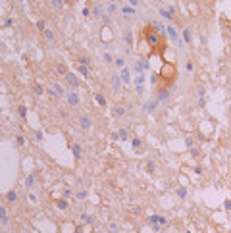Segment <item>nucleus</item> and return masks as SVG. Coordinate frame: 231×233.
<instances>
[{
	"label": "nucleus",
	"mask_w": 231,
	"mask_h": 233,
	"mask_svg": "<svg viewBox=\"0 0 231 233\" xmlns=\"http://www.w3.org/2000/svg\"><path fill=\"white\" fill-rule=\"evenodd\" d=\"M143 37L147 41V45L150 46V54H164V48H166V41H164V35H160L152 25H147L143 31Z\"/></svg>",
	"instance_id": "nucleus-1"
},
{
	"label": "nucleus",
	"mask_w": 231,
	"mask_h": 233,
	"mask_svg": "<svg viewBox=\"0 0 231 233\" xmlns=\"http://www.w3.org/2000/svg\"><path fill=\"white\" fill-rule=\"evenodd\" d=\"M175 77H177V68H175V65H173V64H164V68H162V71H160V79H164L166 89L173 91L171 87H173Z\"/></svg>",
	"instance_id": "nucleus-2"
},
{
	"label": "nucleus",
	"mask_w": 231,
	"mask_h": 233,
	"mask_svg": "<svg viewBox=\"0 0 231 233\" xmlns=\"http://www.w3.org/2000/svg\"><path fill=\"white\" fill-rule=\"evenodd\" d=\"M133 71H135L137 75H139V73H147V71H150L148 58H147V56H141L139 60H135V64H133Z\"/></svg>",
	"instance_id": "nucleus-3"
},
{
	"label": "nucleus",
	"mask_w": 231,
	"mask_h": 233,
	"mask_svg": "<svg viewBox=\"0 0 231 233\" xmlns=\"http://www.w3.org/2000/svg\"><path fill=\"white\" fill-rule=\"evenodd\" d=\"M166 33H168V37H170V41H171V42H173V45H175L177 48H181V46H183V39L179 37L177 29L173 27L171 23H170V25H166Z\"/></svg>",
	"instance_id": "nucleus-4"
},
{
	"label": "nucleus",
	"mask_w": 231,
	"mask_h": 233,
	"mask_svg": "<svg viewBox=\"0 0 231 233\" xmlns=\"http://www.w3.org/2000/svg\"><path fill=\"white\" fill-rule=\"evenodd\" d=\"M66 104L69 106V108H77L79 104H81V94H79L77 91H68V94H66Z\"/></svg>",
	"instance_id": "nucleus-5"
},
{
	"label": "nucleus",
	"mask_w": 231,
	"mask_h": 233,
	"mask_svg": "<svg viewBox=\"0 0 231 233\" xmlns=\"http://www.w3.org/2000/svg\"><path fill=\"white\" fill-rule=\"evenodd\" d=\"M171 93H173V91H170V89H166V87H164V89H158V91L154 93V98H156L160 104H164V102H170Z\"/></svg>",
	"instance_id": "nucleus-6"
},
{
	"label": "nucleus",
	"mask_w": 231,
	"mask_h": 233,
	"mask_svg": "<svg viewBox=\"0 0 231 233\" xmlns=\"http://www.w3.org/2000/svg\"><path fill=\"white\" fill-rule=\"evenodd\" d=\"M66 81H68V85H69L73 91H77L79 87H81V81H79V77L73 73V71H68V73H66Z\"/></svg>",
	"instance_id": "nucleus-7"
},
{
	"label": "nucleus",
	"mask_w": 231,
	"mask_h": 233,
	"mask_svg": "<svg viewBox=\"0 0 231 233\" xmlns=\"http://www.w3.org/2000/svg\"><path fill=\"white\" fill-rule=\"evenodd\" d=\"M158 14H160L164 19H168V21L175 19V8H173V6H170V8H158Z\"/></svg>",
	"instance_id": "nucleus-8"
},
{
	"label": "nucleus",
	"mask_w": 231,
	"mask_h": 233,
	"mask_svg": "<svg viewBox=\"0 0 231 233\" xmlns=\"http://www.w3.org/2000/svg\"><path fill=\"white\" fill-rule=\"evenodd\" d=\"M77 123H79V127H81L83 131H89V129L92 127V120H91V118H89L87 114L79 116V118H77Z\"/></svg>",
	"instance_id": "nucleus-9"
},
{
	"label": "nucleus",
	"mask_w": 231,
	"mask_h": 233,
	"mask_svg": "<svg viewBox=\"0 0 231 233\" xmlns=\"http://www.w3.org/2000/svg\"><path fill=\"white\" fill-rule=\"evenodd\" d=\"M121 85H123V81H121L119 73H118V71H114V73L110 75V87H112V91H119Z\"/></svg>",
	"instance_id": "nucleus-10"
},
{
	"label": "nucleus",
	"mask_w": 231,
	"mask_h": 233,
	"mask_svg": "<svg viewBox=\"0 0 231 233\" xmlns=\"http://www.w3.org/2000/svg\"><path fill=\"white\" fill-rule=\"evenodd\" d=\"M131 83L135 85V93H137V94H143V93H144V87H143V83H144V73H139Z\"/></svg>",
	"instance_id": "nucleus-11"
},
{
	"label": "nucleus",
	"mask_w": 231,
	"mask_h": 233,
	"mask_svg": "<svg viewBox=\"0 0 231 233\" xmlns=\"http://www.w3.org/2000/svg\"><path fill=\"white\" fill-rule=\"evenodd\" d=\"M91 14H92L95 19H102V16L106 14V8L102 4H95V8H91Z\"/></svg>",
	"instance_id": "nucleus-12"
},
{
	"label": "nucleus",
	"mask_w": 231,
	"mask_h": 233,
	"mask_svg": "<svg viewBox=\"0 0 231 233\" xmlns=\"http://www.w3.org/2000/svg\"><path fill=\"white\" fill-rule=\"evenodd\" d=\"M118 73H119V77H121V81H123L125 85H129V83L133 81V79H131V69H129L127 65H125V68H121V69L118 71Z\"/></svg>",
	"instance_id": "nucleus-13"
},
{
	"label": "nucleus",
	"mask_w": 231,
	"mask_h": 233,
	"mask_svg": "<svg viewBox=\"0 0 231 233\" xmlns=\"http://www.w3.org/2000/svg\"><path fill=\"white\" fill-rule=\"evenodd\" d=\"M119 14H121V16H123V18H135V14H137V10L133 8V6H121V8H119Z\"/></svg>",
	"instance_id": "nucleus-14"
},
{
	"label": "nucleus",
	"mask_w": 231,
	"mask_h": 233,
	"mask_svg": "<svg viewBox=\"0 0 231 233\" xmlns=\"http://www.w3.org/2000/svg\"><path fill=\"white\" fill-rule=\"evenodd\" d=\"M158 106H160V102H158L156 98H152V100H148V102L143 104V112H154Z\"/></svg>",
	"instance_id": "nucleus-15"
},
{
	"label": "nucleus",
	"mask_w": 231,
	"mask_h": 233,
	"mask_svg": "<svg viewBox=\"0 0 231 233\" xmlns=\"http://www.w3.org/2000/svg\"><path fill=\"white\" fill-rule=\"evenodd\" d=\"M118 139L119 141H131V131L129 129H125V127H121V129H118Z\"/></svg>",
	"instance_id": "nucleus-16"
},
{
	"label": "nucleus",
	"mask_w": 231,
	"mask_h": 233,
	"mask_svg": "<svg viewBox=\"0 0 231 233\" xmlns=\"http://www.w3.org/2000/svg\"><path fill=\"white\" fill-rule=\"evenodd\" d=\"M71 152H73V158L79 160V158L83 156V147L79 143H73V144H71Z\"/></svg>",
	"instance_id": "nucleus-17"
},
{
	"label": "nucleus",
	"mask_w": 231,
	"mask_h": 233,
	"mask_svg": "<svg viewBox=\"0 0 231 233\" xmlns=\"http://www.w3.org/2000/svg\"><path fill=\"white\" fill-rule=\"evenodd\" d=\"M125 112H127V108H125V106H116L112 114H114V118H116V120H121V118L125 116Z\"/></svg>",
	"instance_id": "nucleus-18"
},
{
	"label": "nucleus",
	"mask_w": 231,
	"mask_h": 233,
	"mask_svg": "<svg viewBox=\"0 0 231 233\" xmlns=\"http://www.w3.org/2000/svg\"><path fill=\"white\" fill-rule=\"evenodd\" d=\"M118 12H119L118 4H116V2H108V6H106V14H108V16H116Z\"/></svg>",
	"instance_id": "nucleus-19"
},
{
	"label": "nucleus",
	"mask_w": 231,
	"mask_h": 233,
	"mask_svg": "<svg viewBox=\"0 0 231 233\" xmlns=\"http://www.w3.org/2000/svg\"><path fill=\"white\" fill-rule=\"evenodd\" d=\"M56 208H58V210H64V212H66V210H69L68 199H64V196H62V199H58V200H56Z\"/></svg>",
	"instance_id": "nucleus-20"
},
{
	"label": "nucleus",
	"mask_w": 231,
	"mask_h": 233,
	"mask_svg": "<svg viewBox=\"0 0 231 233\" xmlns=\"http://www.w3.org/2000/svg\"><path fill=\"white\" fill-rule=\"evenodd\" d=\"M0 222H2V225L10 223V220H8V208H6V206H0Z\"/></svg>",
	"instance_id": "nucleus-21"
},
{
	"label": "nucleus",
	"mask_w": 231,
	"mask_h": 233,
	"mask_svg": "<svg viewBox=\"0 0 231 233\" xmlns=\"http://www.w3.org/2000/svg\"><path fill=\"white\" fill-rule=\"evenodd\" d=\"M131 147L135 152H141L143 150V141L139 139V137H131Z\"/></svg>",
	"instance_id": "nucleus-22"
},
{
	"label": "nucleus",
	"mask_w": 231,
	"mask_h": 233,
	"mask_svg": "<svg viewBox=\"0 0 231 233\" xmlns=\"http://www.w3.org/2000/svg\"><path fill=\"white\" fill-rule=\"evenodd\" d=\"M150 25H152L160 35H166V23H164V21H152Z\"/></svg>",
	"instance_id": "nucleus-23"
},
{
	"label": "nucleus",
	"mask_w": 231,
	"mask_h": 233,
	"mask_svg": "<svg viewBox=\"0 0 231 233\" xmlns=\"http://www.w3.org/2000/svg\"><path fill=\"white\" fill-rule=\"evenodd\" d=\"M6 200H8L10 204H14V202L18 200V191H16V189H10V191L6 193Z\"/></svg>",
	"instance_id": "nucleus-24"
},
{
	"label": "nucleus",
	"mask_w": 231,
	"mask_h": 233,
	"mask_svg": "<svg viewBox=\"0 0 231 233\" xmlns=\"http://www.w3.org/2000/svg\"><path fill=\"white\" fill-rule=\"evenodd\" d=\"M42 37H45L48 42H54V41H56V37H54V31H52V29H48V27L45 29V31H42Z\"/></svg>",
	"instance_id": "nucleus-25"
},
{
	"label": "nucleus",
	"mask_w": 231,
	"mask_h": 233,
	"mask_svg": "<svg viewBox=\"0 0 231 233\" xmlns=\"http://www.w3.org/2000/svg\"><path fill=\"white\" fill-rule=\"evenodd\" d=\"M52 87H54V91H56L58 94H60V97H62V98H64V97H66V94H68V91H66V87H64L62 83H54Z\"/></svg>",
	"instance_id": "nucleus-26"
},
{
	"label": "nucleus",
	"mask_w": 231,
	"mask_h": 233,
	"mask_svg": "<svg viewBox=\"0 0 231 233\" xmlns=\"http://www.w3.org/2000/svg\"><path fill=\"white\" fill-rule=\"evenodd\" d=\"M31 91H33L35 97H42V94H45V89H42V85H39V83H33Z\"/></svg>",
	"instance_id": "nucleus-27"
},
{
	"label": "nucleus",
	"mask_w": 231,
	"mask_h": 233,
	"mask_svg": "<svg viewBox=\"0 0 231 233\" xmlns=\"http://www.w3.org/2000/svg\"><path fill=\"white\" fill-rule=\"evenodd\" d=\"M95 100H96V104H98V106H102V108H104V106H108L106 97H104V94H100V93H96V94H95Z\"/></svg>",
	"instance_id": "nucleus-28"
},
{
	"label": "nucleus",
	"mask_w": 231,
	"mask_h": 233,
	"mask_svg": "<svg viewBox=\"0 0 231 233\" xmlns=\"http://www.w3.org/2000/svg\"><path fill=\"white\" fill-rule=\"evenodd\" d=\"M183 41L187 42V45H191V42H193V33H191V29H189V27H185V29H183Z\"/></svg>",
	"instance_id": "nucleus-29"
},
{
	"label": "nucleus",
	"mask_w": 231,
	"mask_h": 233,
	"mask_svg": "<svg viewBox=\"0 0 231 233\" xmlns=\"http://www.w3.org/2000/svg\"><path fill=\"white\" fill-rule=\"evenodd\" d=\"M68 71H69V69H68V65H66V64H58V65H56V73H58V75L66 77Z\"/></svg>",
	"instance_id": "nucleus-30"
},
{
	"label": "nucleus",
	"mask_w": 231,
	"mask_h": 233,
	"mask_svg": "<svg viewBox=\"0 0 231 233\" xmlns=\"http://www.w3.org/2000/svg\"><path fill=\"white\" fill-rule=\"evenodd\" d=\"M77 71H79V75H83V77H89V75H91L89 65H81V64H77Z\"/></svg>",
	"instance_id": "nucleus-31"
},
{
	"label": "nucleus",
	"mask_w": 231,
	"mask_h": 233,
	"mask_svg": "<svg viewBox=\"0 0 231 233\" xmlns=\"http://www.w3.org/2000/svg\"><path fill=\"white\" fill-rule=\"evenodd\" d=\"M175 195H177L181 200H185L187 195H189V191H187V187H177V189H175Z\"/></svg>",
	"instance_id": "nucleus-32"
},
{
	"label": "nucleus",
	"mask_w": 231,
	"mask_h": 233,
	"mask_svg": "<svg viewBox=\"0 0 231 233\" xmlns=\"http://www.w3.org/2000/svg\"><path fill=\"white\" fill-rule=\"evenodd\" d=\"M114 65H116L118 69L125 68V56H116V60H114Z\"/></svg>",
	"instance_id": "nucleus-33"
},
{
	"label": "nucleus",
	"mask_w": 231,
	"mask_h": 233,
	"mask_svg": "<svg viewBox=\"0 0 231 233\" xmlns=\"http://www.w3.org/2000/svg\"><path fill=\"white\" fill-rule=\"evenodd\" d=\"M35 183H37V176H35V173H31V176L25 179V187L31 189V187H35Z\"/></svg>",
	"instance_id": "nucleus-34"
},
{
	"label": "nucleus",
	"mask_w": 231,
	"mask_h": 233,
	"mask_svg": "<svg viewBox=\"0 0 231 233\" xmlns=\"http://www.w3.org/2000/svg\"><path fill=\"white\" fill-rule=\"evenodd\" d=\"M50 4H52V10H56V12L64 10V0H50Z\"/></svg>",
	"instance_id": "nucleus-35"
},
{
	"label": "nucleus",
	"mask_w": 231,
	"mask_h": 233,
	"mask_svg": "<svg viewBox=\"0 0 231 233\" xmlns=\"http://www.w3.org/2000/svg\"><path fill=\"white\" fill-rule=\"evenodd\" d=\"M194 94H197V98L206 97V87H204V85H197V89H194Z\"/></svg>",
	"instance_id": "nucleus-36"
},
{
	"label": "nucleus",
	"mask_w": 231,
	"mask_h": 233,
	"mask_svg": "<svg viewBox=\"0 0 231 233\" xmlns=\"http://www.w3.org/2000/svg\"><path fill=\"white\" fill-rule=\"evenodd\" d=\"M123 41H125L127 46H133V33L131 31H125L123 33Z\"/></svg>",
	"instance_id": "nucleus-37"
},
{
	"label": "nucleus",
	"mask_w": 231,
	"mask_h": 233,
	"mask_svg": "<svg viewBox=\"0 0 231 233\" xmlns=\"http://www.w3.org/2000/svg\"><path fill=\"white\" fill-rule=\"evenodd\" d=\"M102 60H104L108 65H112V64H114V60H116V56H114V54H110V52H104V54H102Z\"/></svg>",
	"instance_id": "nucleus-38"
},
{
	"label": "nucleus",
	"mask_w": 231,
	"mask_h": 233,
	"mask_svg": "<svg viewBox=\"0 0 231 233\" xmlns=\"http://www.w3.org/2000/svg\"><path fill=\"white\" fill-rule=\"evenodd\" d=\"M75 196H77L79 200H85L87 196H89V191H87V189H79V191L75 193Z\"/></svg>",
	"instance_id": "nucleus-39"
},
{
	"label": "nucleus",
	"mask_w": 231,
	"mask_h": 233,
	"mask_svg": "<svg viewBox=\"0 0 231 233\" xmlns=\"http://www.w3.org/2000/svg\"><path fill=\"white\" fill-rule=\"evenodd\" d=\"M77 64H81V65H91V58H89V56H79V58H77Z\"/></svg>",
	"instance_id": "nucleus-40"
},
{
	"label": "nucleus",
	"mask_w": 231,
	"mask_h": 233,
	"mask_svg": "<svg viewBox=\"0 0 231 233\" xmlns=\"http://www.w3.org/2000/svg\"><path fill=\"white\" fill-rule=\"evenodd\" d=\"M185 69L189 71V73H193V71H194V64H193L191 58H187V60H185Z\"/></svg>",
	"instance_id": "nucleus-41"
},
{
	"label": "nucleus",
	"mask_w": 231,
	"mask_h": 233,
	"mask_svg": "<svg viewBox=\"0 0 231 233\" xmlns=\"http://www.w3.org/2000/svg\"><path fill=\"white\" fill-rule=\"evenodd\" d=\"M158 223H160L162 227H168V225H170V222H168V218H166V216H160V214H158Z\"/></svg>",
	"instance_id": "nucleus-42"
},
{
	"label": "nucleus",
	"mask_w": 231,
	"mask_h": 233,
	"mask_svg": "<svg viewBox=\"0 0 231 233\" xmlns=\"http://www.w3.org/2000/svg\"><path fill=\"white\" fill-rule=\"evenodd\" d=\"M189 152H191V156H193V158H198V156L202 154V150H200L198 147H193V148H189Z\"/></svg>",
	"instance_id": "nucleus-43"
},
{
	"label": "nucleus",
	"mask_w": 231,
	"mask_h": 233,
	"mask_svg": "<svg viewBox=\"0 0 231 233\" xmlns=\"http://www.w3.org/2000/svg\"><path fill=\"white\" fill-rule=\"evenodd\" d=\"M108 229H110L112 233H119V225L116 222H110V225H108Z\"/></svg>",
	"instance_id": "nucleus-44"
},
{
	"label": "nucleus",
	"mask_w": 231,
	"mask_h": 233,
	"mask_svg": "<svg viewBox=\"0 0 231 233\" xmlns=\"http://www.w3.org/2000/svg\"><path fill=\"white\" fill-rule=\"evenodd\" d=\"M185 147L187 148H193L194 147V139H193V137H187V139H185Z\"/></svg>",
	"instance_id": "nucleus-45"
},
{
	"label": "nucleus",
	"mask_w": 231,
	"mask_h": 233,
	"mask_svg": "<svg viewBox=\"0 0 231 233\" xmlns=\"http://www.w3.org/2000/svg\"><path fill=\"white\" fill-rule=\"evenodd\" d=\"M16 144H18V147H23V144H25L23 135H18V137H16Z\"/></svg>",
	"instance_id": "nucleus-46"
},
{
	"label": "nucleus",
	"mask_w": 231,
	"mask_h": 233,
	"mask_svg": "<svg viewBox=\"0 0 231 233\" xmlns=\"http://www.w3.org/2000/svg\"><path fill=\"white\" fill-rule=\"evenodd\" d=\"M62 196H64V199H69V196H71V189H69V187H64Z\"/></svg>",
	"instance_id": "nucleus-47"
},
{
	"label": "nucleus",
	"mask_w": 231,
	"mask_h": 233,
	"mask_svg": "<svg viewBox=\"0 0 231 233\" xmlns=\"http://www.w3.org/2000/svg\"><path fill=\"white\" fill-rule=\"evenodd\" d=\"M37 29H39V31L42 33V31H45V29H46V23H45V21H42V19H39V21H37Z\"/></svg>",
	"instance_id": "nucleus-48"
},
{
	"label": "nucleus",
	"mask_w": 231,
	"mask_h": 233,
	"mask_svg": "<svg viewBox=\"0 0 231 233\" xmlns=\"http://www.w3.org/2000/svg\"><path fill=\"white\" fill-rule=\"evenodd\" d=\"M197 104H198L200 108H204V106H206V97H200V98H197Z\"/></svg>",
	"instance_id": "nucleus-49"
},
{
	"label": "nucleus",
	"mask_w": 231,
	"mask_h": 233,
	"mask_svg": "<svg viewBox=\"0 0 231 233\" xmlns=\"http://www.w3.org/2000/svg\"><path fill=\"white\" fill-rule=\"evenodd\" d=\"M33 133H35V139H37L39 143H41L42 139H45V135H42V131H33Z\"/></svg>",
	"instance_id": "nucleus-50"
},
{
	"label": "nucleus",
	"mask_w": 231,
	"mask_h": 233,
	"mask_svg": "<svg viewBox=\"0 0 231 233\" xmlns=\"http://www.w3.org/2000/svg\"><path fill=\"white\" fill-rule=\"evenodd\" d=\"M223 208H225L227 212H231V199H225V200H223Z\"/></svg>",
	"instance_id": "nucleus-51"
},
{
	"label": "nucleus",
	"mask_w": 231,
	"mask_h": 233,
	"mask_svg": "<svg viewBox=\"0 0 231 233\" xmlns=\"http://www.w3.org/2000/svg\"><path fill=\"white\" fill-rule=\"evenodd\" d=\"M19 116H21L23 120L27 118V108H25V106H19Z\"/></svg>",
	"instance_id": "nucleus-52"
},
{
	"label": "nucleus",
	"mask_w": 231,
	"mask_h": 233,
	"mask_svg": "<svg viewBox=\"0 0 231 233\" xmlns=\"http://www.w3.org/2000/svg\"><path fill=\"white\" fill-rule=\"evenodd\" d=\"M89 218H91V216H89V214H85V212H83V214H79V220L85 222V223H89Z\"/></svg>",
	"instance_id": "nucleus-53"
},
{
	"label": "nucleus",
	"mask_w": 231,
	"mask_h": 233,
	"mask_svg": "<svg viewBox=\"0 0 231 233\" xmlns=\"http://www.w3.org/2000/svg\"><path fill=\"white\" fill-rule=\"evenodd\" d=\"M147 172L148 173H154V162H147Z\"/></svg>",
	"instance_id": "nucleus-54"
},
{
	"label": "nucleus",
	"mask_w": 231,
	"mask_h": 233,
	"mask_svg": "<svg viewBox=\"0 0 231 233\" xmlns=\"http://www.w3.org/2000/svg\"><path fill=\"white\" fill-rule=\"evenodd\" d=\"M160 79V75H156V73H152L150 75V85H156V81Z\"/></svg>",
	"instance_id": "nucleus-55"
},
{
	"label": "nucleus",
	"mask_w": 231,
	"mask_h": 233,
	"mask_svg": "<svg viewBox=\"0 0 231 233\" xmlns=\"http://www.w3.org/2000/svg\"><path fill=\"white\" fill-rule=\"evenodd\" d=\"M110 18H112V16H108V14H104V16H102V21H104V25H110V21H112Z\"/></svg>",
	"instance_id": "nucleus-56"
},
{
	"label": "nucleus",
	"mask_w": 231,
	"mask_h": 233,
	"mask_svg": "<svg viewBox=\"0 0 231 233\" xmlns=\"http://www.w3.org/2000/svg\"><path fill=\"white\" fill-rule=\"evenodd\" d=\"M83 16L89 18V16H91V8H85V10H83Z\"/></svg>",
	"instance_id": "nucleus-57"
},
{
	"label": "nucleus",
	"mask_w": 231,
	"mask_h": 233,
	"mask_svg": "<svg viewBox=\"0 0 231 233\" xmlns=\"http://www.w3.org/2000/svg\"><path fill=\"white\" fill-rule=\"evenodd\" d=\"M12 25H14L12 19H6V21H4V27H12Z\"/></svg>",
	"instance_id": "nucleus-58"
},
{
	"label": "nucleus",
	"mask_w": 231,
	"mask_h": 233,
	"mask_svg": "<svg viewBox=\"0 0 231 233\" xmlns=\"http://www.w3.org/2000/svg\"><path fill=\"white\" fill-rule=\"evenodd\" d=\"M139 2H141V0H129V6H133V8H135V6L139 4Z\"/></svg>",
	"instance_id": "nucleus-59"
},
{
	"label": "nucleus",
	"mask_w": 231,
	"mask_h": 233,
	"mask_svg": "<svg viewBox=\"0 0 231 233\" xmlns=\"http://www.w3.org/2000/svg\"><path fill=\"white\" fill-rule=\"evenodd\" d=\"M29 200H31V202H37V196H35V195L31 193V195H29Z\"/></svg>",
	"instance_id": "nucleus-60"
},
{
	"label": "nucleus",
	"mask_w": 231,
	"mask_h": 233,
	"mask_svg": "<svg viewBox=\"0 0 231 233\" xmlns=\"http://www.w3.org/2000/svg\"><path fill=\"white\" fill-rule=\"evenodd\" d=\"M194 173H202V168H200V166H194Z\"/></svg>",
	"instance_id": "nucleus-61"
},
{
	"label": "nucleus",
	"mask_w": 231,
	"mask_h": 233,
	"mask_svg": "<svg viewBox=\"0 0 231 233\" xmlns=\"http://www.w3.org/2000/svg\"><path fill=\"white\" fill-rule=\"evenodd\" d=\"M71 2V0H64V4H69Z\"/></svg>",
	"instance_id": "nucleus-62"
},
{
	"label": "nucleus",
	"mask_w": 231,
	"mask_h": 233,
	"mask_svg": "<svg viewBox=\"0 0 231 233\" xmlns=\"http://www.w3.org/2000/svg\"><path fill=\"white\" fill-rule=\"evenodd\" d=\"M104 2H116V0H104Z\"/></svg>",
	"instance_id": "nucleus-63"
},
{
	"label": "nucleus",
	"mask_w": 231,
	"mask_h": 233,
	"mask_svg": "<svg viewBox=\"0 0 231 233\" xmlns=\"http://www.w3.org/2000/svg\"><path fill=\"white\" fill-rule=\"evenodd\" d=\"M0 233H2V231H0Z\"/></svg>",
	"instance_id": "nucleus-64"
}]
</instances>
